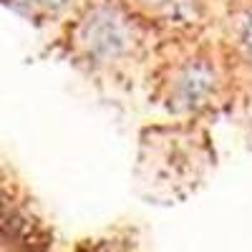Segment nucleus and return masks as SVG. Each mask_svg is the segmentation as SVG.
Masks as SVG:
<instances>
[{
  "mask_svg": "<svg viewBox=\"0 0 252 252\" xmlns=\"http://www.w3.org/2000/svg\"><path fill=\"white\" fill-rule=\"evenodd\" d=\"M8 3H13L18 10H23L28 15H53L58 13L63 5H66V0H8Z\"/></svg>",
  "mask_w": 252,
  "mask_h": 252,
  "instance_id": "nucleus-5",
  "label": "nucleus"
},
{
  "mask_svg": "<svg viewBox=\"0 0 252 252\" xmlns=\"http://www.w3.org/2000/svg\"><path fill=\"white\" fill-rule=\"evenodd\" d=\"M46 232L40 222L15 199L8 187L0 184V242L15 250H35L43 242Z\"/></svg>",
  "mask_w": 252,
  "mask_h": 252,
  "instance_id": "nucleus-3",
  "label": "nucleus"
},
{
  "mask_svg": "<svg viewBox=\"0 0 252 252\" xmlns=\"http://www.w3.org/2000/svg\"><path fill=\"white\" fill-rule=\"evenodd\" d=\"M76 252H136V247L129 240L103 237V240H89V242H83Z\"/></svg>",
  "mask_w": 252,
  "mask_h": 252,
  "instance_id": "nucleus-6",
  "label": "nucleus"
},
{
  "mask_svg": "<svg viewBox=\"0 0 252 252\" xmlns=\"http://www.w3.org/2000/svg\"><path fill=\"white\" fill-rule=\"evenodd\" d=\"M136 26L116 3L101 0L83 10L71 31V48L91 66H111L136 48Z\"/></svg>",
  "mask_w": 252,
  "mask_h": 252,
  "instance_id": "nucleus-1",
  "label": "nucleus"
},
{
  "mask_svg": "<svg viewBox=\"0 0 252 252\" xmlns=\"http://www.w3.org/2000/svg\"><path fill=\"white\" fill-rule=\"evenodd\" d=\"M136 3L146 13H154L169 23H189L197 15L194 0H136Z\"/></svg>",
  "mask_w": 252,
  "mask_h": 252,
  "instance_id": "nucleus-4",
  "label": "nucleus"
},
{
  "mask_svg": "<svg viewBox=\"0 0 252 252\" xmlns=\"http://www.w3.org/2000/svg\"><path fill=\"white\" fill-rule=\"evenodd\" d=\"M220 76L215 63L207 58L184 61L182 66L172 68V76L164 86L166 103L174 111H199L217 96Z\"/></svg>",
  "mask_w": 252,
  "mask_h": 252,
  "instance_id": "nucleus-2",
  "label": "nucleus"
},
{
  "mask_svg": "<svg viewBox=\"0 0 252 252\" xmlns=\"http://www.w3.org/2000/svg\"><path fill=\"white\" fill-rule=\"evenodd\" d=\"M237 46H240L242 56L252 61V8L240 18V26H237Z\"/></svg>",
  "mask_w": 252,
  "mask_h": 252,
  "instance_id": "nucleus-7",
  "label": "nucleus"
}]
</instances>
